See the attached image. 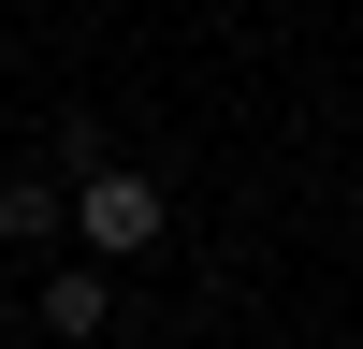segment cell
<instances>
[{
    "label": "cell",
    "mask_w": 363,
    "mask_h": 349,
    "mask_svg": "<svg viewBox=\"0 0 363 349\" xmlns=\"http://www.w3.org/2000/svg\"><path fill=\"white\" fill-rule=\"evenodd\" d=\"M0 262H15V248H0Z\"/></svg>",
    "instance_id": "obj_4"
},
{
    "label": "cell",
    "mask_w": 363,
    "mask_h": 349,
    "mask_svg": "<svg viewBox=\"0 0 363 349\" xmlns=\"http://www.w3.org/2000/svg\"><path fill=\"white\" fill-rule=\"evenodd\" d=\"M58 218H73V189H58V174H15V189H0V248H44Z\"/></svg>",
    "instance_id": "obj_3"
},
{
    "label": "cell",
    "mask_w": 363,
    "mask_h": 349,
    "mask_svg": "<svg viewBox=\"0 0 363 349\" xmlns=\"http://www.w3.org/2000/svg\"><path fill=\"white\" fill-rule=\"evenodd\" d=\"M102 306H116L102 262H58V277H44V335H102Z\"/></svg>",
    "instance_id": "obj_2"
},
{
    "label": "cell",
    "mask_w": 363,
    "mask_h": 349,
    "mask_svg": "<svg viewBox=\"0 0 363 349\" xmlns=\"http://www.w3.org/2000/svg\"><path fill=\"white\" fill-rule=\"evenodd\" d=\"M73 233H87V262H145V248H160V189H145L131 160H102L73 189Z\"/></svg>",
    "instance_id": "obj_1"
}]
</instances>
